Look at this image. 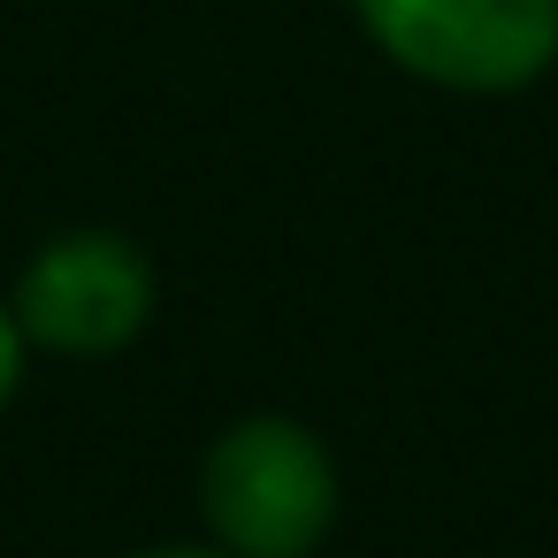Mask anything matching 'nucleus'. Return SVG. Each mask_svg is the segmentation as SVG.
Segmentation results:
<instances>
[{
	"instance_id": "nucleus-2",
	"label": "nucleus",
	"mask_w": 558,
	"mask_h": 558,
	"mask_svg": "<svg viewBox=\"0 0 558 558\" xmlns=\"http://www.w3.org/2000/svg\"><path fill=\"white\" fill-rule=\"evenodd\" d=\"M360 32L421 85L520 93L558 62V0H352Z\"/></svg>"
},
{
	"instance_id": "nucleus-4",
	"label": "nucleus",
	"mask_w": 558,
	"mask_h": 558,
	"mask_svg": "<svg viewBox=\"0 0 558 558\" xmlns=\"http://www.w3.org/2000/svg\"><path fill=\"white\" fill-rule=\"evenodd\" d=\"M24 329H16V314H9V299H0V405L16 398V383H24Z\"/></svg>"
},
{
	"instance_id": "nucleus-5",
	"label": "nucleus",
	"mask_w": 558,
	"mask_h": 558,
	"mask_svg": "<svg viewBox=\"0 0 558 558\" xmlns=\"http://www.w3.org/2000/svg\"><path fill=\"white\" fill-rule=\"evenodd\" d=\"M131 558H230V550H192V543H161V550H131Z\"/></svg>"
},
{
	"instance_id": "nucleus-1",
	"label": "nucleus",
	"mask_w": 558,
	"mask_h": 558,
	"mask_svg": "<svg viewBox=\"0 0 558 558\" xmlns=\"http://www.w3.org/2000/svg\"><path fill=\"white\" fill-rule=\"evenodd\" d=\"M199 505L230 558H306L337 520L329 444L283 413H253L215 436L199 466Z\"/></svg>"
},
{
	"instance_id": "nucleus-3",
	"label": "nucleus",
	"mask_w": 558,
	"mask_h": 558,
	"mask_svg": "<svg viewBox=\"0 0 558 558\" xmlns=\"http://www.w3.org/2000/svg\"><path fill=\"white\" fill-rule=\"evenodd\" d=\"M9 314L39 352H70V360L123 352L154 322V260L116 230H62L24 260Z\"/></svg>"
}]
</instances>
